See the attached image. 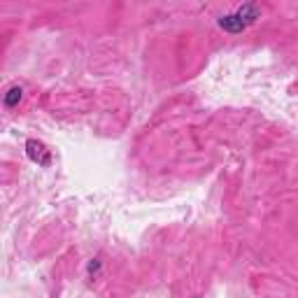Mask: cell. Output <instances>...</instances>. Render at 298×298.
<instances>
[{"label":"cell","instance_id":"cell-2","mask_svg":"<svg viewBox=\"0 0 298 298\" xmlns=\"http://www.w3.org/2000/svg\"><path fill=\"white\" fill-rule=\"evenodd\" d=\"M26 147H28V156L33 159V161H37V163H42V154H45V147L40 145V142H35V140H28L26 142Z\"/></svg>","mask_w":298,"mask_h":298},{"label":"cell","instance_id":"cell-3","mask_svg":"<svg viewBox=\"0 0 298 298\" xmlns=\"http://www.w3.org/2000/svg\"><path fill=\"white\" fill-rule=\"evenodd\" d=\"M21 93H24L21 86H9L7 93H5V105H7V108H14L19 100H21Z\"/></svg>","mask_w":298,"mask_h":298},{"label":"cell","instance_id":"cell-1","mask_svg":"<svg viewBox=\"0 0 298 298\" xmlns=\"http://www.w3.org/2000/svg\"><path fill=\"white\" fill-rule=\"evenodd\" d=\"M256 17H259V7H256V5H244V7L238 9L235 14H226V17L219 19V26L224 28V30H228V33H240V30H244Z\"/></svg>","mask_w":298,"mask_h":298}]
</instances>
